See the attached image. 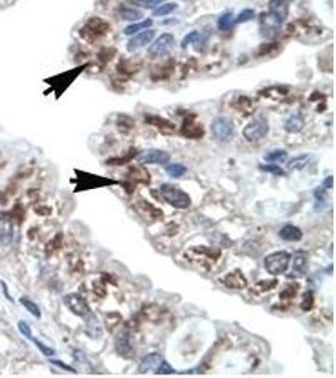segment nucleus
Listing matches in <instances>:
<instances>
[{
    "instance_id": "1",
    "label": "nucleus",
    "mask_w": 336,
    "mask_h": 378,
    "mask_svg": "<svg viewBox=\"0 0 336 378\" xmlns=\"http://www.w3.org/2000/svg\"><path fill=\"white\" fill-rule=\"evenodd\" d=\"M160 193L165 202L178 210H186L192 204V198L175 184L165 183L160 187Z\"/></svg>"
},
{
    "instance_id": "2",
    "label": "nucleus",
    "mask_w": 336,
    "mask_h": 378,
    "mask_svg": "<svg viewBox=\"0 0 336 378\" xmlns=\"http://www.w3.org/2000/svg\"><path fill=\"white\" fill-rule=\"evenodd\" d=\"M291 259H292V256L287 251L272 252L265 257V268L271 275H281V273L287 271Z\"/></svg>"
},
{
    "instance_id": "3",
    "label": "nucleus",
    "mask_w": 336,
    "mask_h": 378,
    "mask_svg": "<svg viewBox=\"0 0 336 378\" xmlns=\"http://www.w3.org/2000/svg\"><path fill=\"white\" fill-rule=\"evenodd\" d=\"M210 131L213 136L222 143H229L236 135V129L234 125L228 117L226 116H217L212 121L210 125Z\"/></svg>"
},
{
    "instance_id": "4",
    "label": "nucleus",
    "mask_w": 336,
    "mask_h": 378,
    "mask_svg": "<svg viewBox=\"0 0 336 378\" xmlns=\"http://www.w3.org/2000/svg\"><path fill=\"white\" fill-rule=\"evenodd\" d=\"M268 131H270V124H268L267 119L265 117H257V119L252 120L249 124H247L243 127V138L249 143H256L267 136Z\"/></svg>"
},
{
    "instance_id": "5",
    "label": "nucleus",
    "mask_w": 336,
    "mask_h": 378,
    "mask_svg": "<svg viewBox=\"0 0 336 378\" xmlns=\"http://www.w3.org/2000/svg\"><path fill=\"white\" fill-rule=\"evenodd\" d=\"M175 46V39L170 33H164L159 36L155 41H153L151 46L149 47V56L153 58H163L171 53Z\"/></svg>"
},
{
    "instance_id": "6",
    "label": "nucleus",
    "mask_w": 336,
    "mask_h": 378,
    "mask_svg": "<svg viewBox=\"0 0 336 378\" xmlns=\"http://www.w3.org/2000/svg\"><path fill=\"white\" fill-rule=\"evenodd\" d=\"M63 302L74 315L82 318V319H88V318L93 314L90 305L87 304V301L85 300V298H82L80 294H76V293L67 294V295L63 298Z\"/></svg>"
},
{
    "instance_id": "7",
    "label": "nucleus",
    "mask_w": 336,
    "mask_h": 378,
    "mask_svg": "<svg viewBox=\"0 0 336 378\" xmlns=\"http://www.w3.org/2000/svg\"><path fill=\"white\" fill-rule=\"evenodd\" d=\"M115 349L122 358L130 359L135 356V347L129 330H121L117 333L115 337Z\"/></svg>"
},
{
    "instance_id": "8",
    "label": "nucleus",
    "mask_w": 336,
    "mask_h": 378,
    "mask_svg": "<svg viewBox=\"0 0 336 378\" xmlns=\"http://www.w3.org/2000/svg\"><path fill=\"white\" fill-rule=\"evenodd\" d=\"M290 10V0H270L268 3V14L282 25L288 18Z\"/></svg>"
},
{
    "instance_id": "9",
    "label": "nucleus",
    "mask_w": 336,
    "mask_h": 378,
    "mask_svg": "<svg viewBox=\"0 0 336 378\" xmlns=\"http://www.w3.org/2000/svg\"><path fill=\"white\" fill-rule=\"evenodd\" d=\"M171 155L165 150L160 149H147L142 151L137 160L142 164H161L165 165L170 161Z\"/></svg>"
},
{
    "instance_id": "10",
    "label": "nucleus",
    "mask_w": 336,
    "mask_h": 378,
    "mask_svg": "<svg viewBox=\"0 0 336 378\" xmlns=\"http://www.w3.org/2000/svg\"><path fill=\"white\" fill-rule=\"evenodd\" d=\"M155 36L156 32L154 29H150V28L141 30V32L135 35L134 37L127 42V51L132 53V52H136L139 49L144 48L145 46L150 44L155 39Z\"/></svg>"
},
{
    "instance_id": "11",
    "label": "nucleus",
    "mask_w": 336,
    "mask_h": 378,
    "mask_svg": "<svg viewBox=\"0 0 336 378\" xmlns=\"http://www.w3.org/2000/svg\"><path fill=\"white\" fill-rule=\"evenodd\" d=\"M220 283L229 289L241 290L247 286V279L241 270H234L220 279Z\"/></svg>"
},
{
    "instance_id": "12",
    "label": "nucleus",
    "mask_w": 336,
    "mask_h": 378,
    "mask_svg": "<svg viewBox=\"0 0 336 378\" xmlns=\"http://www.w3.org/2000/svg\"><path fill=\"white\" fill-rule=\"evenodd\" d=\"M14 238V226L5 216H0V246H8Z\"/></svg>"
},
{
    "instance_id": "13",
    "label": "nucleus",
    "mask_w": 336,
    "mask_h": 378,
    "mask_svg": "<svg viewBox=\"0 0 336 378\" xmlns=\"http://www.w3.org/2000/svg\"><path fill=\"white\" fill-rule=\"evenodd\" d=\"M281 24H278L270 14L263 13L261 15V35L265 38H272L280 30Z\"/></svg>"
},
{
    "instance_id": "14",
    "label": "nucleus",
    "mask_w": 336,
    "mask_h": 378,
    "mask_svg": "<svg viewBox=\"0 0 336 378\" xmlns=\"http://www.w3.org/2000/svg\"><path fill=\"white\" fill-rule=\"evenodd\" d=\"M161 356L156 352H151V353L146 354L144 358L141 359V362L139 363V367H137V371L139 373H146L149 371H156L158 367L160 366L161 363Z\"/></svg>"
},
{
    "instance_id": "15",
    "label": "nucleus",
    "mask_w": 336,
    "mask_h": 378,
    "mask_svg": "<svg viewBox=\"0 0 336 378\" xmlns=\"http://www.w3.org/2000/svg\"><path fill=\"white\" fill-rule=\"evenodd\" d=\"M278 236H280L281 239H283V241L286 242H297L301 241L304 233H302L301 228L297 226L286 225L280 229Z\"/></svg>"
},
{
    "instance_id": "16",
    "label": "nucleus",
    "mask_w": 336,
    "mask_h": 378,
    "mask_svg": "<svg viewBox=\"0 0 336 378\" xmlns=\"http://www.w3.org/2000/svg\"><path fill=\"white\" fill-rule=\"evenodd\" d=\"M309 271V256L305 251H297L293 260V273L296 276H305Z\"/></svg>"
},
{
    "instance_id": "17",
    "label": "nucleus",
    "mask_w": 336,
    "mask_h": 378,
    "mask_svg": "<svg viewBox=\"0 0 336 378\" xmlns=\"http://www.w3.org/2000/svg\"><path fill=\"white\" fill-rule=\"evenodd\" d=\"M283 127L290 134H297L305 127V119L301 114H293L283 124Z\"/></svg>"
},
{
    "instance_id": "18",
    "label": "nucleus",
    "mask_w": 336,
    "mask_h": 378,
    "mask_svg": "<svg viewBox=\"0 0 336 378\" xmlns=\"http://www.w3.org/2000/svg\"><path fill=\"white\" fill-rule=\"evenodd\" d=\"M310 160H311L310 154H301V155L295 156V158L287 161V169H290V170H302L310 163Z\"/></svg>"
},
{
    "instance_id": "19",
    "label": "nucleus",
    "mask_w": 336,
    "mask_h": 378,
    "mask_svg": "<svg viewBox=\"0 0 336 378\" xmlns=\"http://www.w3.org/2000/svg\"><path fill=\"white\" fill-rule=\"evenodd\" d=\"M119 14H120V17H121L124 20H126V22H135V23H136V20L141 19V18L144 17V13L140 12V10L131 9V8H126V7H120Z\"/></svg>"
},
{
    "instance_id": "20",
    "label": "nucleus",
    "mask_w": 336,
    "mask_h": 378,
    "mask_svg": "<svg viewBox=\"0 0 336 378\" xmlns=\"http://www.w3.org/2000/svg\"><path fill=\"white\" fill-rule=\"evenodd\" d=\"M153 24H154L153 20H151L150 18H147V19L142 20V22L134 23V24H131V25H129V27L125 28L124 35L125 36L136 35V33L141 32V30H145V29H147V28H150Z\"/></svg>"
},
{
    "instance_id": "21",
    "label": "nucleus",
    "mask_w": 336,
    "mask_h": 378,
    "mask_svg": "<svg viewBox=\"0 0 336 378\" xmlns=\"http://www.w3.org/2000/svg\"><path fill=\"white\" fill-rule=\"evenodd\" d=\"M164 166H165L166 174H168L169 177H171V178H180V177H183L188 170L186 166L180 163H168Z\"/></svg>"
},
{
    "instance_id": "22",
    "label": "nucleus",
    "mask_w": 336,
    "mask_h": 378,
    "mask_svg": "<svg viewBox=\"0 0 336 378\" xmlns=\"http://www.w3.org/2000/svg\"><path fill=\"white\" fill-rule=\"evenodd\" d=\"M218 28H219L222 32H228L232 28L234 27V15L232 12H226L218 18Z\"/></svg>"
},
{
    "instance_id": "23",
    "label": "nucleus",
    "mask_w": 336,
    "mask_h": 378,
    "mask_svg": "<svg viewBox=\"0 0 336 378\" xmlns=\"http://www.w3.org/2000/svg\"><path fill=\"white\" fill-rule=\"evenodd\" d=\"M147 122H149V124L155 125V126H158L159 129L161 130V132H173V130L175 129V126H174V125L171 124L169 120L160 119V117H158V116L147 117Z\"/></svg>"
},
{
    "instance_id": "24",
    "label": "nucleus",
    "mask_w": 336,
    "mask_h": 378,
    "mask_svg": "<svg viewBox=\"0 0 336 378\" xmlns=\"http://www.w3.org/2000/svg\"><path fill=\"white\" fill-rule=\"evenodd\" d=\"M326 188H324L322 186H320L319 188H316L314 190V197H315V211H321L322 208L326 205V198H327V193H326Z\"/></svg>"
},
{
    "instance_id": "25",
    "label": "nucleus",
    "mask_w": 336,
    "mask_h": 378,
    "mask_svg": "<svg viewBox=\"0 0 336 378\" xmlns=\"http://www.w3.org/2000/svg\"><path fill=\"white\" fill-rule=\"evenodd\" d=\"M175 9H178L176 3H165V4L154 8L153 15L154 17H165V15L171 14Z\"/></svg>"
},
{
    "instance_id": "26",
    "label": "nucleus",
    "mask_w": 336,
    "mask_h": 378,
    "mask_svg": "<svg viewBox=\"0 0 336 378\" xmlns=\"http://www.w3.org/2000/svg\"><path fill=\"white\" fill-rule=\"evenodd\" d=\"M287 158V151L283 149H275L268 151L267 154H265L263 159L268 163H275V161H283Z\"/></svg>"
},
{
    "instance_id": "27",
    "label": "nucleus",
    "mask_w": 336,
    "mask_h": 378,
    "mask_svg": "<svg viewBox=\"0 0 336 378\" xmlns=\"http://www.w3.org/2000/svg\"><path fill=\"white\" fill-rule=\"evenodd\" d=\"M20 304L23 305V306L25 307V309L28 310V312L30 313V314L33 315L34 318H37V319H39V318L42 317V313H41V309H39V306L37 304H35L34 301L30 300L29 298H25V296H23V298L19 299Z\"/></svg>"
},
{
    "instance_id": "28",
    "label": "nucleus",
    "mask_w": 336,
    "mask_h": 378,
    "mask_svg": "<svg viewBox=\"0 0 336 378\" xmlns=\"http://www.w3.org/2000/svg\"><path fill=\"white\" fill-rule=\"evenodd\" d=\"M254 17H256L254 10L251 9V8H246V9L241 10V13L234 18V24H241V23L248 22V20L253 19Z\"/></svg>"
},
{
    "instance_id": "29",
    "label": "nucleus",
    "mask_w": 336,
    "mask_h": 378,
    "mask_svg": "<svg viewBox=\"0 0 336 378\" xmlns=\"http://www.w3.org/2000/svg\"><path fill=\"white\" fill-rule=\"evenodd\" d=\"M259 170L262 171H266V173H270V174H273V176H278V177H283L285 176V170H283L281 166L276 165L275 163H270V164H261V165L258 166Z\"/></svg>"
},
{
    "instance_id": "30",
    "label": "nucleus",
    "mask_w": 336,
    "mask_h": 378,
    "mask_svg": "<svg viewBox=\"0 0 336 378\" xmlns=\"http://www.w3.org/2000/svg\"><path fill=\"white\" fill-rule=\"evenodd\" d=\"M134 5L140 8H145V9H154V8L159 7L164 0H130Z\"/></svg>"
},
{
    "instance_id": "31",
    "label": "nucleus",
    "mask_w": 336,
    "mask_h": 378,
    "mask_svg": "<svg viewBox=\"0 0 336 378\" xmlns=\"http://www.w3.org/2000/svg\"><path fill=\"white\" fill-rule=\"evenodd\" d=\"M199 38H200L199 32H198V30H192V32L188 33L185 37L183 38V41H181V44H180L181 48L186 49L188 47L190 46V44H193V43H195V42L199 41Z\"/></svg>"
},
{
    "instance_id": "32",
    "label": "nucleus",
    "mask_w": 336,
    "mask_h": 378,
    "mask_svg": "<svg viewBox=\"0 0 336 378\" xmlns=\"http://www.w3.org/2000/svg\"><path fill=\"white\" fill-rule=\"evenodd\" d=\"M30 339L34 341V344H35V346H37V348L39 349V351H41V353L44 354V356L52 357V356H54V354H56V351H54V349H52L51 347L46 346V344H44L43 341H41L39 339H37V338L32 337V338H30Z\"/></svg>"
},
{
    "instance_id": "33",
    "label": "nucleus",
    "mask_w": 336,
    "mask_h": 378,
    "mask_svg": "<svg viewBox=\"0 0 336 378\" xmlns=\"http://www.w3.org/2000/svg\"><path fill=\"white\" fill-rule=\"evenodd\" d=\"M277 280H263L257 283V285H254V288H259V291L265 293V291L272 290L275 286H277Z\"/></svg>"
},
{
    "instance_id": "34",
    "label": "nucleus",
    "mask_w": 336,
    "mask_h": 378,
    "mask_svg": "<svg viewBox=\"0 0 336 378\" xmlns=\"http://www.w3.org/2000/svg\"><path fill=\"white\" fill-rule=\"evenodd\" d=\"M297 289H298V285H288L286 286L285 289H283L282 291H281L280 294V298L281 299H290V298H293V296H296V293H297Z\"/></svg>"
},
{
    "instance_id": "35",
    "label": "nucleus",
    "mask_w": 336,
    "mask_h": 378,
    "mask_svg": "<svg viewBox=\"0 0 336 378\" xmlns=\"http://www.w3.org/2000/svg\"><path fill=\"white\" fill-rule=\"evenodd\" d=\"M156 373L158 374H173L175 373V369L170 366V363H168L166 361H161L160 366L156 369Z\"/></svg>"
},
{
    "instance_id": "36",
    "label": "nucleus",
    "mask_w": 336,
    "mask_h": 378,
    "mask_svg": "<svg viewBox=\"0 0 336 378\" xmlns=\"http://www.w3.org/2000/svg\"><path fill=\"white\" fill-rule=\"evenodd\" d=\"M18 329H19V332L22 333V335H24V337L28 338V339H30V338L33 337L32 329H30L28 323L24 322V320H19V322H18Z\"/></svg>"
},
{
    "instance_id": "37",
    "label": "nucleus",
    "mask_w": 336,
    "mask_h": 378,
    "mask_svg": "<svg viewBox=\"0 0 336 378\" xmlns=\"http://www.w3.org/2000/svg\"><path fill=\"white\" fill-rule=\"evenodd\" d=\"M314 301H315V298H314L312 291H307V293L304 295V301H302L301 307L304 310H310L312 306H314Z\"/></svg>"
},
{
    "instance_id": "38",
    "label": "nucleus",
    "mask_w": 336,
    "mask_h": 378,
    "mask_svg": "<svg viewBox=\"0 0 336 378\" xmlns=\"http://www.w3.org/2000/svg\"><path fill=\"white\" fill-rule=\"evenodd\" d=\"M49 362H51L52 364H54V366H57V367H59V368H62V369H63V371H66V372H71V373H76V372H77L73 368V367L68 366V364H66V363H64V362L58 361V359H49Z\"/></svg>"
},
{
    "instance_id": "39",
    "label": "nucleus",
    "mask_w": 336,
    "mask_h": 378,
    "mask_svg": "<svg viewBox=\"0 0 336 378\" xmlns=\"http://www.w3.org/2000/svg\"><path fill=\"white\" fill-rule=\"evenodd\" d=\"M332 181H334V177H332V176L327 177V178L324 179L322 187H324V188H326V189H331L332 186H334V182H332Z\"/></svg>"
}]
</instances>
